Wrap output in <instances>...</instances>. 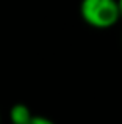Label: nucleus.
<instances>
[{
    "mask_svg": "<svg viewBox=\"0 0 122 124\" xmlns=\"http://www.w3.org/2000/svg\"><path fill=\"white\" fill-rule=\"evenodd\" d=\"M80 14L94 28H110L122 19L119 0H81Z\"/></svg>",
    "mask_w": 122,
    "mask_h": 124,
    "instance_id": "1",
    "label": "nucleus"
},
{
    "mask_svg": "<svg viewBox=\"0 0 122 124\" xmlns=\"http://www.w3.org/2000/svg\"><path fill=\"white\" fill-rule=\"evenodd\" d=\"M34 115H31L30 108L25 104H16L9 110V121L11 124H30Z\"/></svg>",
    "mask_w": 122,
    "mask_h": 124,
    "instance_id": "2",
    "label": "nucleus"
},
{
    "mask_svg": "<svg viewBox=\"0 0 122 124\" xmlns=\"http://www.w3.org/2000/svg\"><path fill=\"white\" fill-rule=\"evenodd\" d=\"M30 124H55L52 119L46 118V116H33V119L30 121Z\"/></svg>",
    "mask_w": 122,
    "mask_h": 124,
    "instance_id": "3",
    "label": "nucleus"
},
{
    "mask_svg": "<svg viewBox=\"0 0 122 124\" xmlns=\"http://www.w3.org/2000/svg\"><path fill=\"white\" fill-rule=\"evenodd\" d=\"M119 8H121V17H122V0H119Z\"/></svg>",
    "mask_w": 122,
    "mask_h": 124,
    "instance_id": "4",
    "label": "nucleus"
}]
</instances>
